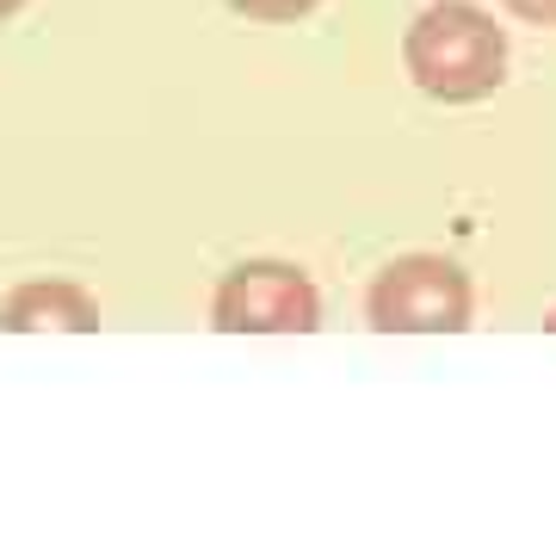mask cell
I'll list each match as a JSON object with an SVG mask.
<instances>
[{
  "instance_id": "6da1fadb",
  "label": "cell",
  "mask_w": 556,
  "mask_h": 556,
  "mask_svg": "<svg viewBox=\"0 0 556 556\" xmlns=\"http://www.w3.org/2000/svg\"><path fill=\"white\" fill-rule=\"evenodd\" d=\"M402 68L427 100L477 105L507 80V31L477 0H433L402 31Z\"/></svg>"
},
{
  "instance_id": "7a4b0ae2",
  "label": "cell",
  "mask_w": 556,
  "mask_h": 556,
  "mask_svg": "<svg viewBox=\"0 0 556 556\" xmlns=\"http://www.w3.org/2000/svg\"><path fill=\"white\" fill-rule=\"evenodd\" d=\"M470 309V273L445 254H396L365 291V316L378 334H464Z\"/></svg>"
},
{
  "instance_id": "3957f363",
  "label": "cell",
  "mask_w": 556,
  "mask_h": 556,
  "mask_svg": "<svg viewBox=\"0 0 556 556\" xmlns=\"http://www.w3.org/2000/svg\"><path fill=\"white\" fill-rule=\"evenodd\" d=\"M211 328L217 334H316L321 291L291 260H241L211 291Z\"/></svg>"
},
{
  "instance_id": "277c9868",
  "label": "cell",
  "mask_w": 556,
  "mask_h": 556,
  "mask_svg": "<svg viewBox=\"0 0 556 556\" xmlns=\"http://www.w3.org/2000/svg\"><path fill=\"white\" fill-rule=\"evenodd\" d=\"M100 303L75 278H25L0 298V334H93Z\"/></svg>"
},
{
  "instance_id": "5b68a950",
  "label": "cell",
  "mask_w": 556,
  "mask_h": 556,
  "mask_svg": "<svg viewBox=\"0 0 556 556\" xmlns=\"http://www.w3.org/2000/svg\"><path fill=\"white\" fill-rule=\"evenodd\" d=\"M229 13L241 20H260V25H291V20H309L321 0H223Z\"/></svg>"
},
{
  "instance_id": "8992f818",
  "label": "cell",
  "mask_w": 556,
  "mask_h": 556,
  "mask_svg": "<svg viewBox=\"0 0 556 556\" xmlns=\"http://www.w3.org/2000/svg\"><path fill=\"white\" fill-rule=\"evenodd\" d=\"M501 7L526 25H556V0H501Z\"/></svg>"
},
{
  "instance_id": "52a82bcc",
  "label": "cell",
  "mask_w": 556,
  "mask_h": 556,
  "mask_svg": "<svg viewBox=\"0 0 556 556\" xmlns=\"http://www.w3.org/2000/svg\"><path fill=\"white\" fill-rule=\"evenodd\" d=\"M25 7H31V0H0V25H7V20H20Z\"/></svg>"
},
{
  "instance_id": "ba28073f",
  "label": "cell",
  "mask_w": 556,
  "mask_h": 556,
  "mask_svg": "<svg viewBox=\"0 0 556 556\" xmlns=\"http://www.w3.org/2000/svg\"><path fill=\"white\" fill-rule=\"evenodd\" d=\"M544 328H551V334H556V309H551V316H544Z\"/></svg>"
}]
</instances>
